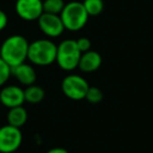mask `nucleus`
<instances>
[{
	"label": "nucleus",
	"instance_id": "1",
	"mask_svg": "<svg viewBox=\"0 0 153 153\" xmlns=\"http://www.w3.org/2000/svg\"><path fill=\"white\" fill-rule=\"evenodd\" d=\"M28 41L21 35L7 37L0 46V58L12 67L19 65L27 60Z\"/></svg>",
	"mask_w": 153,
	"mask_h": 153
},
{
	"label": "nucleus",
	"instance_id": "2",
	"mask_svg": "<svg viewBox=\"0 0 153 153\" xmlns=\"http://www.w3.org/2000/svg\"><path fill=\"white\" fill-rule=\"evenodd\" d=\"M57 45L49 39H38L28 45L27 60L37 66H48L56 62Z\"/></svg>",
	"mask_w": 153,
	"mask_h": 153
},
{
	"label": "nucleus",
	"instance_id": "3",
	"mask_svg": "<svg viewBox=\"0 0 153 153\" xmlns=\"http://www.w3.org/2000/svg\"><path fill=\"white\" fill-rule=\"evenodd\" d=\"M60 17L65 30L70 32H78L87 24L89 16L84 9L83 3L79 1H70L65 3V7L62 10Z\"/></svg>",
	"mask_w": 153,
	"mask_h": 153
},
{
	"label": "nucleus",
	"instance_id": "4",
	"mask_svg": "<svg viewBox=\"0 0 153 153\" xmlns=\"http://www.w3.org/2000/svg\"><path fill=\"white\" fill-rule=\"evenodd\" d=\"M81 55L82 53L76 45V40L66 39L57 45L56 62L61 69L65 71H71L78 68Z\"/></svg>",
	"mask_w": 153,
	"mask_h": 153
},
{
	"label": "nucleus",
	"instance_id": "5",
	"mask_svg": "<svg viewBox=\"0 0 153 153\" xmlns=\"http://www.w3.org/2000/svg\"><path fill=\"white\" fill-rule=\"evenodd\" d=\"M88 88H89L88 82L83 76L74 74L66 76L61 84V89L64 96L74 101L85 99Z\"/></svg>",
	"mask_w": 153,
	"mask_h": 153
},
{
	"label": "nucleus",
	"instance_id": "6",
	"mask_svg": "<svg viewBox=\"0 0 153 153\" xmlns=\"http://www.w3.org/2000/svg\"><path fill=\"white\" fill-rule=\"evenodd\" d=\"M22 132L20 128L9 124L0 128V153H13L22 144Z\"/></svg>",
	"mask_w": 153,
	"mask_h": 153
},
{
	"label": "nucleus",
	"instance_id": "7",
	"mask_svg": "<svg viewBox=\"0 0 153 153\" xmlns=\"http://www.w3.org/2000/svg\"><path fill=\"white\" fill-rule=\"evenodd\" d=\"M15 11L25 21H36L43 14L42 0H16Z\"/></svg>",
	"mask_w": 153,
	"mask_h": 153
},
{
	"label": "nucleus",
	"instance_id": "8",
	"mask_svg": "<svg viewBox=\"0 0 153 153\" xmlns=\"http://www.w3.org/2000/svg\"><path fill=\"white\" fill-rule=\"evenodd\" d=\"M37 21L40 30L49 38H57L65 30L60 15L43 13Z\"/></svg>",
	"mask_w": 153,
	"mask_h": 153
},
{
	"label": "nucleus",
	"instance_id": "9",
	"mask_svg": "<svg viewBox=\"0 0 153 153\" xmlns=\"http://www.w3.org/2000/svg\"><path fill=\"white\" fill-rule=\"evenodd\" d=\"M24 89L17 85H4L0 89V103L7 108L23 106Z\"/></svg>",
	"mask_w": 153,
	"mask_h": 153
},
{
	"label": "nucleus",
	"instance_id": "10",
	"mask_svg": "<svg viewBox=\"0 0 153 153\" xmlns=\"http://www.w3.org/2000/svg\"><path fill=\"white\" fill-rule=\"evenodd\" d=\"M12 76H15L17 81L25 87L35 84L37 79L35 68L25 62L15 66V67H12Z\"/></svg>",
	"mask_w": 153,
	"mask_h": 153
},
{
	"label": "nucleus",
	"instance_id": "11",
	"mask_svg": "<svg viewBox=\"0 0 153 153\" xmlns=\"http://www.w3.org/2000/svg\"><path fill=\"white\" fill-rule=\"evenodd\" d=\"M102 65V57L96 51H88L85 53H82L80 58L79 65L78 67L80 70L86 74H91L99 69Z\"/></svg>",
	"mask_w": 153,
	"mask_h": 153
},
{
	"label": "nucleus",
	"instance_id": "12",
	"mask_svg": "<svg viewBox=\"0 0 153 153\" xmlns=\"http://www.w3.org/2000/svg\"><path fill=\"white\" fill-rule=\"evenodd\" d=\"M7 124L17 128H21L27 121V111L23 106L10 108L7 115Z\"/></svg>",
	"mask_w": 153,
	"mask_h": 153
},
{
	"label": "nucleus",
	"instance_id": "13",
	"mask_svg": "<svg viewBox=\"0 0 153 153\" xmlns=\"http://www.w3.org/2000/svg\"><path fill=\"white\" fill-rule=\"evenodd\" d=\"M45 98V91L41 86L39 85H30L26 86L24 89V99L25 102L30 104H38L42 102L43 99Z\"/></svg>",
	"mask_w": 153,
	"mask_h": 153
},
{
	"label": "nucleus",
	"instance_id": "14",
	"mask_svg": "<svg viewBox=\"0 0 153 153\" xmlns=\"http://www.w3.org/2000/svg\"><path fill=\"white\" fill-rule=\"evenodd\" d=\"M84 9L87 12L88 16L96 17L102 14L104 11V1L103 0H84L83 2Z\"/></svg>",
	"mask_w": 153,
	"mask_h": 153
},
{
	"label": "nucleus",
	"instance_id": "15",
	"mask_svg": "<svg viewBox=\"0 0 153 153\" xmlns=\"http://www.w3.org/2000/svg\"><path fill=\"white\" fill-rule=\"evenodd\" d=\"M43 13L60 15L65 7L64 0H43Z\"/></svg>",
	"mask_w": 153,
	"mask_h": 153
},
{
	"label": "nucleus",
	"instance_id": "16",
	"mask_svg": "<svg viewBox=\"0 0 153 153\" xmlns=\"http://www.w3.org/2000/svg\"><path fill=\"white\" fill-rule=\"evenodd\" d=\"M103 98H104V94L100 88L96 86H89L85 96V100H87L91 104H99L100 102H102Z\"/></svg>",
	"mask_w": 153,
	"mask_h": 153
},
{
	"label": "nucleus",
	"instance_id": "17",
	"mask_svg": "<svg viewBox=\"0 0 153 153\" xmlns=\"http://www.w3.org/2000/svg\"><path fill=\"white\" fill-rule=\"evenodd\" d=\"M12 76V68L10 65H7L1 58H0V88L7 84L9 81L10 76Z\"/></svg>",
	"mask_w": 153,
	"mask_h": 153
},
{
	"label": "nucleus",
	"instance_id": "18",
	"mask_svg": "<svg viewBox=\"0 0 153 153\" xmlns=\"http://www.w3.org/2000/svg\"><path fill=\"white\" fill-rule=\"evenodd\" d=\"M76 42L81 53H85V51H90L91 48V41L86 37H81V38L76 39Z\"/></svg>",
	"mask_w": 153,
	"mask_h": 153
},
{
	"label": "nucleus",
	"instance_id": "19",
	"mask_svg": "<svg viewBox=\"0 0 153 153\" xmlns=\"http://www.w3.org/2000/svg\"><path fill=\"white\" fill-rule=\"evenodd\" d=\"M7 22H9L7 15L2 11V10H0V32H2V30L7 27Z\"/></svg>",
	"mask_w": 153,
	"mask_h": 153
},
{
	"label": "nucleus",
	"instance_id": "20",
	"mask_svg": "<svg viewBox=\"0 0 153 153\" xmlns=\"http://www.w3.org/2000/svg\"><path fill=\"white\" fill-rule=\"evenodd\" d=\"M46 153H69L66 149L61 148V147H56V148L49 149Z\"/></svg>",
	"mask_w": 153,
	"mask_h": 153
}]
</instances>
